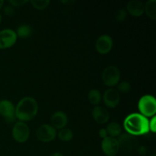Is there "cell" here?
Instances as JSON below:
<instances>
[{"label": "cell", "mask_w": 156, "mask_h": 156, "mask_svg": "<svg viewBox=\"0 0 156 156\" xmlns=\"http://www.w3.org/2000/svg\"><path fill=\"white\" fill-rule=\"evenodd\" d=\"M1 22H2V15L1 14H0V24H1Z\"/></svg>", "instance_id": "cell-31"}, {"label": "cell", "mask_w": 156, "mask_h": 156, "mask_svg": "<svg viewBox=\"0 0 156 156\" xmlns=\"http://www.w3.org/2000/svg\"><path fill=\"white\" fill-rule=\"evenodd\" d=\"M16 33L12 29H4L0 31V50L12 47L17 41Z\"/></svg>", "instance_id": "cell-9"}, {"label": "cell", "mask_w": 156, "mask_h": 156, "mask_svg": "<svg viewBox=\"0 0 156 156\" xmlns=\"http://www.w3.org/2000/svg\"><path fill=\"white\" fill-rule=\"evenodd\" d=\"M138 108L140 114L147 117H152L156 113V100L155 97L150 94H146L140 99Z\"/></svg>", "instance_id": "cell-3"}, {"label": "cell", "mask_w": 156, "mask_h": 156, "mask_svg": "<svg viewBox=\"0 0 156 156\" xmlns=\"http://www.w3.org/2000/svg\"><path fill=\"white\" fill-rule=\"evenodd\" d=\"M113 47V40L109 35L104 34L98 38L95 43V48L101 54H107Z\"/></svg>", "instance_id": "cell-11"}, {"label": "cell", "mask_w": 156, "mask_h": 156, "mask_svg": "<svg viewBox=\"0 0 156 156\" xmlns=\"http://www.w3.org/2000/svg\"><path fill=\"white\" fill-rule=\"evenodd\" d=\"M52 126L55 129H61L65 128L68 123V117L63 111H56L51 117Z\"/></svg>", "instance_id": "cell-13"}, {"label": "cell", "mask_w": 156, "mask_h": 156, "mask_svg": "<svg viewBox=\"0 0 156 156\" xmlns=\"http://www.w3.org/2000/svg\"><path fill=\"white\" fill-rule=\"evenodd\" d=\"M3 13L7 16H14L15 15V11L13 6L10 5H5L3 6Z\"/></svg>", "instance_id": "cell-24"}, {"label": "cell", "mask_w": 156, "mask_h": 156, "mask_svg": "<svg viewBox=\"0 0 156 156\" xmlns=\"http://www.w3.org/2000/svg\"><path fill=\"white\" fill-rule=\"evenodd\" d=\"M103 100L105 105L110 108H114L119 105L120 101V93L114 88H109L104 93Z\"/></svg>", "instance_id": "cell-12"}, {"label": "cell", "mask_w": 156, "mask_h": 156, "mask_svg": "<svg viewBox=\"0 0 156 156\" xmlns=\"http://www.w3.org/2000/svg\"><path fill=\"white\" fill-rule=\"evenodd\" d=\"M126 16H127V14H126V10L123 9H119L115 14L116 20H117V21H120V22L125 21L126 18Z\"/></svg>", "instance_id": "cell-23"}, {"label": "cell", "mask_w": 156, "mask_h": 156, "mask_svg": "<svg viewBox=\"0 0 156 156\" xmlns=\"http://www.w3.org/2000/svg\"><path fill=\"white\" fill-rule=\"evenodd\" d=\"M30 3L34 9L37 10H44L48 7L50 2L49 0H32Z\"/></svg>", "instance_id": "cell-21"}, {"label": "cell", "mask_w": 156, "mask_h": 156, "mask_svg": "<svg viewBox=\"0 0 156 156\" xmlns=\"http://www.w3.org/2000/svg\"><path fill=\"white\" fill-rule=\"evenodd\" d=\"M0 115L4 117L5 121L12 123L15 120V107L9 100L0 101Z\"/></svg>", "instance_id": "cell-8"}, {"label": "cell", "mask_w": 156, "mask_h": 156, "mask_svg": "<svg viewBox=\"0 0 156 156\" xmlns=\"http://www.w3.org/2000/svg\"><path fill=\"white\" fill-rule=\"evenodd\" d=\"M88 98L91 105L98 106L101 101V94L98 89H91L88 92Z\"/></svg>", "instance_id": "cell-19"}, {"label": "cell", "mask_w": 156, "mask_h": 156, "mask_svg": "<svg viewBox=\"0 0 156 156\" xmlns=\"http://www.w3.org/2000/svg\"><path fill=\"white\" fill-rule=\"evenodd\" d=\"M93 119L98 123H106L110 118L109 113L105 108L101 106H95L92 111Z\"/></svg>", "instance_id": "cell-14"}, {"label": "cell", "mask_w": 156, "mask_h": 156, "mask_svg": "<svg viewBox=\"0 0 156 156\" xmlns=\"http://www.w3.org/2000/svg\"><path fill=\"white\" fill-rule=\"evenodd\" d=\"M144 11L151 19H156V1L155 0H149L144 6Z\"/></svg>", "instance_id": "cell-16"}, {"label": "cell", "mask_w": 156, "mask_h": 156, "mask_svg": "<svg viewBox=\"0 0 156 156\" xmlns=\"http://www.w3.org/2000/svg\"><path fill=\"white\" fill-rule=\"evenodd\" d=\"M104 84L108 87H114L119 84L120 79V72L117 66H110L104 69L101 74Z\"/></svg>", "instance_id": "cell-4"}, {"label": "cell", "mask_w": 156, "mask_h": 156, "mask_svg": "<svg viewBox=\"0 0 156 156\" xmlns=\"http://www.w3.org/2000/svg\"><path fill=\"white\" fill-rule=\"evenodd\" d=\"M3 5H4V1H2V0H0V9H2Z\"/></svg>", "instance_id": "cell-30"}, {"label": "cell", "mask_w": 156, "mask_h": 156, "mask_svg": "<svg viewBox=\"0 0 156 156\" xmlns=\"http://www.w3.org/2000/svg\"><path fill=\"white\" fill-rule=\"evenodd\" d=\"M56 130L53 126L49 124H43L37 128L36 132L37 138L43 143H49L55 140Z\"/></svg>", "instance_id": "cell-6"}, {"label": "cell", "mask_w": 156, "mask_h": 156, "mask_svg": "<svg viewBox=\"0 0 156 156\" xmlns=\"http://www.w3.org/2000/svg\"><path fill=\"white\" fill-rule=\"evenodd\" d=\"M149 131H151L152 133H155L156 132V117L155 116L152 117V119L149 120Z\"/></svg>", "instance_id": "cell-25"}, {"label": "cell", "mask_w": 156, "mask_h": 156, "mask_svg": "<svg viewBox=\"0 0 156 156\" xmlns=\"http://www.w3.org/2000/svg\"><path fill=\"white\" fill-rule=\"evenodd\" d=\"M38 112V104L32 97H24L19 101L15 108V117L26 122L34 118Z\"/></svg>", "instance_id": "cell-2"}, {"label": "cell", "mask_w": 156, "mask_h": 156, "mask_svg": "<svg viewBox=\"0 0 156 156\" xmlns=\"http://www.w3.org/2000/svg\"><path fill=\"white\" fill-rule=\"evenodd\" d=\"M12 136L19 143H25L30 136V129L24 122H17L12 129Z\"/></svg>", "instance_id": "cell-5"}, {"label": "cell", "mask_w": 156, "mask_h": 156, "mask_svg": "<svg viewBox=\"0 0 156 156\" xmlns=\"http://www.w3.org/2000/svg\"><path fill=\"white\" fill-rule=\"evenodd\" d=\"M98 134H99V136L101 137V138L103 139L106 138L107 136H108V132H107L106 129H101L100 130H99Z\"/></svg>", "instance_id": "cell-27"}, {"label": "cell", "mask_w": 156, "mask_h": 156, "mask_svg": "<svg viewBox=\"0 0 156 156\" xmlns=\"http://www.w3.org/2000/svg\"><path fill=\"white\" fill-rule=\"evenodd\" d=\"M101 149L107 156H115L120 150V146L117 139L107 136L102 140Z\"/></svg>", "instance_id": "cell-10"}, {"label": "cell", "mask_w": 156, "mask_h": 156, "mask_svg": "<svg viewBox=\"0 0 156 156\" xmlns=\"http://www.w3.org/2000/svg\"><path fill=\"white\" fill-rule=\"evenodd\" d=\"M106 130L108 135L111 137H114V138L119 136L122 133L121 126L118 123H116V122L110 123L107 126Z\"/></svg>", "instance_id": "cell-17"}, {"label": "cell", "mask_w": 156, "mask_h": 156, "mask_svg": "<svg viewBox=\"0 0 156 156\" xmlns=\"http://www.w3.org/2000/svg\"><path fill=\"white\" fill-rule=\"evenodd\" d=\"M138 152L141 155H145L146 153V148L145 146H140L138 147Z\"/></svg>", "instance_id": "cell-28"}, {"label": "cell", "mask_w": 156, "mask_h": 156, "mask_svg": "<svg viewBox=\"0 0 156 156\" xmlns=\"http://www.w3.org/2000/svg\"><path fill=\"white\" fill-rule=\"evenodd\" d=\"M50 156H63V155L60 153V152H54V153L51 154Z\"/></svg>", "instance_id": "cell-29"}, {"label": "cell", "mask_w": 156, "mask_h": 156, "mask_svg": "<svg viewBox=\"0 0 156 156\" xmlns=\"http://www.w3.org/2000/svg\"><path fill=\"white\" fill-rule=\"evenodd\" d=\"M117 89L120 92L128 93L130 91L131 85L128 82H122L117 85Z\"/></svg>", "instance_id": "cell-22"}, {"label": "cell", "mask_w": 156, "mask_h": 156, "mask_svg": "<svg viewBox=\"0 0 156 156\" xmlns=\"http://www.w3.org/2000/svg\"><path fill=\"white\" fill-rule=\"evenodd\" d=\"M126 9L131 15L135 17H140L144 14V5L142 2L138 0H132L128 2Z\"/></svg>", "instance_id": "cell-15"}, {"label": "cell", "mask_w": 156, "mask_h": 156, "mask_svg": "<svg viewBox=\"0 0 156 156\" xmlns=\"http://www.w3.org/2000/svg\"><path fill=\"white\" fill-rule=\"evenodd\" d=\"M58 138L62 142H69L73 138V133L69 128H62L57 133Z\"/></svg>", "instance_id": "cell-20"}, {"label": "cell", "mask_w": 156, "mask_h": 156, "mask_svg": "<svg viewBox=\"0 0 156 156\" xmlns=\"http://www.w3.org/2000/svg\"><path fill=\"white\" fill-rule=\"evenodd\" d=\"M120 149L125 152H131L134 149H138L139 142L137 139L129 133H123L119 136L117 140Z\"/></svg>", "instance_id": "cell-7"}, {"label": "cell", "mask_w": 156, "mask_h": 156, "mask_svg": "<svg viewBox=\"0 0 156 156\" xmlns=\"http://www.w3.org/2000/svg\"><path fill=\"white\" fill-rule=\"evenodd\" d=\"M15 33H16L17 37L25 39L30 37L32 34V28L29 24H21L18 27Z\"/></svg>", "instance_id": "cell-18"}, {"label": "cell", "mask_w": 156, "mask_h": 156, "mask_svg": "<svg viewBox=\"0 0 156 156\" xmlns=\"http://www.w3.org/2000/svg\"><path fill=\"white\" fill-rule=\"evenodd\" d=\"M9 2L13 7H19V6H21L25 4V3H27V1H24V0H9Z\"/></svg>", "instance_id": "cell-26"}, {"label": "cell", "mask_w": 156, "mask_h": 156, "mask_svg": "<svg viewBox=\"0 0 156 156\" xmlns=\"http://www.w3.org/2000/svg\"><path fill=\"white\" fill-rule=\"evenodd\" d=\"M149 120L138 113L129 114L123 121V127L126 133L133 136H142L149 132Z\"/></svg>", "instance_id": "cell-1"}]
</instances>
